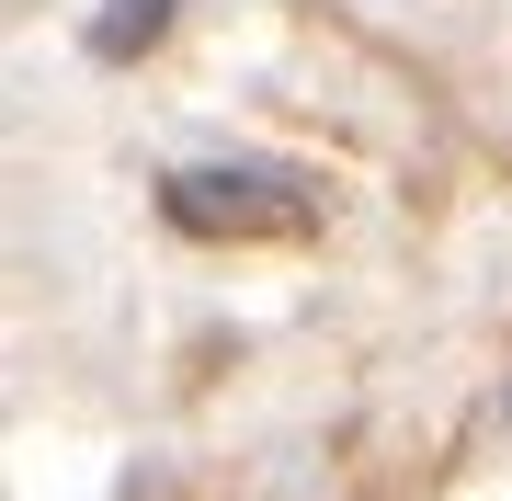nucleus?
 Segmentation results:
<instances>
[{
	"mask_svg": "<svg viewBox=\"0 0 512 501\" xmlns=\"http://www.w3.org/2000/svg\"><path fill=\"white\" fill-rule=\"evenodd\" d=\"M171 23V0H103V23H92V57H137L148 35Z\"/></svg>",
	"mask_w": 512,
	"mask_h": 501,
	"instance_id": "f03ea898",
	"label": "nucleus"
},
{
	"mask_svg": "<svg viewBox=\"0 0 512 501\" xmlns=\"http://www.w3.org/2000/svg\"><path fill=\"white\" fill-rule=\"evenodd\" d=\"M160 205H171V228H194V240H274V228H308V183H285V171H171Z\"/></svg>",
	"mask_w": 512,
	"mask_h": 501,
	"instance_id": "f257e3e1",
	"label": "nucleus"
}]
</instances>
